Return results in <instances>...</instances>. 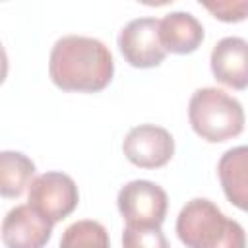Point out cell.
<instances>
[{"instance_id":"1","label":"cell","mask_w":248,"mask_h":248,"mask_svg":"<svg viewBox=\"0 0 248 248\" xmlns=\"http://www.w3.org/2000/svg\"><path fill=\"white\" fill-rule=\"evenodd\" d=\"M52 83L62 91L95 93L105 89L114 74V60L105 43L85 35L60 37L48 58Z\"/></svg>"},{"instance_id":"2","label":"cell","mask_w":248,"mask_h":248,"mask_svg":"<svg viewBox=\"0 0 248 248\" xmlns=\"http://www.w3.org/2000/svg\"><path fill=\"white\" fill-rule=\"evenodd\" d=\"M176 234L186 248H246L242 225L207 198L186 202L176 217Z\"/></svg>"},{"instance_id":"3","label":"cell","mask_w":248,"mask_h":248,"mask_svg":"<svg viewBox=\"0 0 248 248\" xmlns=\"http://www.w3.org/2000/svg\"><path fill=\"white\" fill-rule=\"evenodd\" d=\"M188 118L192 130L211 143L236 138L246 122L242 105L219 87L196 89L188 103Z\"/></svg>"},{"instance_id":"4","label":"cell","mask_w":248,"mask_h":248,"mask_svg":"<svg viewBox=\"0 0 248 248\" xmlns=\"http://www.w3.org/2000/svg\"><path fill=\"white\" fill-rule=\"evenodd\" d=\"M116 205L130 227H161L167 217V192L151 180H132L116 196Z\"/></svg>"},{"instance_id":"5","label":"cell","mask_w":248,"mask_h":248,"mask_svg":"<svg viewBox=\"0 0 248 248\" xmlns=\"http://www.w3.org/2000/svg\"><path fill=\"white\" fill-rule=\"evenodd\" d=\"M27 202L50 223H58L78 207L79 192L72 176L58 170H48L31 182Z\"/></svg>"},{"instance_id":"6","label":"cell","mask_w":248,"mask_h":248,"mask_svg":"<svg viewBox=\"0 0 248 248\" xmlns=\"http://www.w3.org/2000/svg\"><path fill=\"white\" fill-rule=\"evenodd\" d=\"M116 43L124 60L134 68H155L167 56L159 37V19L155 17H136L128 21L120 29Z\"/></svg>"},{"instance_id":"7","label":"cell","mask_w":248,"mask_h":248,"mask_svg":"<svg viewBox=\"0 0 248 248\" xmlns=\"http://www.w3.org/2000/svg\"><path fill=\"white\" fill-rule=\"evenodd\" d=\"M122 151L126 159L141 169H159L174 155V140L169 130L155 124L134 126L124 141Z\"/></svg>"},{"instance_id":"8","label":"cell","mask_w":248,"mask_h":248,"mask_svg":"<svg viewBox=\"0 0 248 248\" xmlns=\"http://www.w3.org/2000/svg\"><path fill=\"white\" fill-rule=\"evenodd\" d=\"M52 225L29 203L12 207L2 221L6 248H45L52 236Z\"/></svg>"},{"instance_id":"9","label":"cell","mask_w":248,"mask_h":248,"mask_svg":"<svg viewBox=\"0 0 248 248\" xmlns=\"http://www.w3.org/2000/svg\"><path fill=\"white\" fill-rule=\"evenodd\" d=\"M209 64L217 81L232 89L248 87V41L242 37L221 39L211 50Z\"/></svg>"},{"instance_id":"10","label":"cell","mask_w":248,"mask_h":248,"mask_svg":"<svg viewBox=\"0 0 248 248\" xmlns=\"http://www.w3.org/2000/svg\"><path fill=\"white\" fill-rule=\"evenodd\" d=\"M203 25L190 12H169L159 19V37L167 52L190 54L203 41Z\"/></svg>"},{"instance_id":"11","label":"cell","mask_w":248,"mask_h":248,"mask_svg":"<svg viewBox=\"0 0 248 248\" xmlns=\"http://www.w3.org/2000/svg\"><path fill=\"white\" fill-rule=\"evenodd\" d=\"M217 174L227 200L248 213V145L227 149L219 159Z\"/></svg>"},{"instance_id":"12","label":"cell","mask_w":248,"mask_h":248,"mask_svg":"<svg viewBox=\"0 0 248 248\" xmlns=\"http://www.w3.org/2000/svg\"><path fill=\"white\" fill-rule=\"evenodd\" d=\"M35 174V163L19 151L0 153V194L4 198H19Z\"/></svg>"},{"instance_id":"13","label":"cell","mask_w":248,"mask_h":248,"mask_svg":"<svg viewBox=\"0 0 248 248\" xmlns=\"http://www.w3.org/2000/svg\"><path fill=\"white\" fill-rule=\"evenodd\" d=\"M60 248H110L108 232L99 221L81 219L62 232Z\"/></svg>"},{"instance_id":"14","label":"cell","mask_w":248,"mask_h":248,"mask_svg":"<svg viewBox=\"0 0 248 248\" xmlns=\"http://www.w3.org/2000/svg\"><path fill=\"white\" fill-rule=\"evenodd\" d=\"M122 248H170L161 227H130L122 232Z\"/></svg>"},{"instance_id":"15","label":"cell","mask_w":248,"mask_h":248,"mask_svg":"<svg viewBox=\"0 0 248 248\" xmlns=\"http://www.w3.org/2000/svg\"><path fill=\"white\" fill-rule=\"evenodd\" d=\"M205 10H209L217 19L232 23L248 17V0H217V2H202Z\"/></svg>"}]
</instances>
